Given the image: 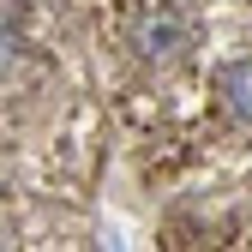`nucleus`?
Masks as SVG:
<instances>
[{
	"mask_svg": "<svg viewBox=\"0 0 252 252\" xmlns=\"http://www.w3.org/2000/svg\"><path fill=\"white\" fill-rule=\"evenodd\" d=\"M126 42L150 66H174V60L192 54V18L180 6H168V0H144L132 12V24H126Z\"/></svg>",
	"mask_w": 252,
	"mask_h": 252,
	"instance_id": "obj_1",
	"label": "nucleus"
},
{
	"mask_svg": "<svg viewBox=\"0 0 252 252\" xmlns=\"http://www.w3.org/2000/svg\"><path fill=\"white\" fill-rule=\"evenodd\" d=\"M222 96H228V108L240 120H252V54H240L234 66L222 72Z\"/></svg>",
	"mask_w": 252,
	"mask_h": 252,
	"instance_id": "obj_2",
	"label": "nucleus"
},
{
	"mask_svg": "<svg viewBox=\"0 0 252 252\" xmlns=\"http://www.w3.org/2000/svg\"><path fill=\"white\" fill-rule=\"evenodd\" d=\"M12 48H18V36H12L6 24H0V66H6V54H12Z\"/></svg>",
	"mask_w": 252,
	"mask_h": 252,
	"instance_id": "obj_3",
	"label": "nucleus"
}]
</instances>
